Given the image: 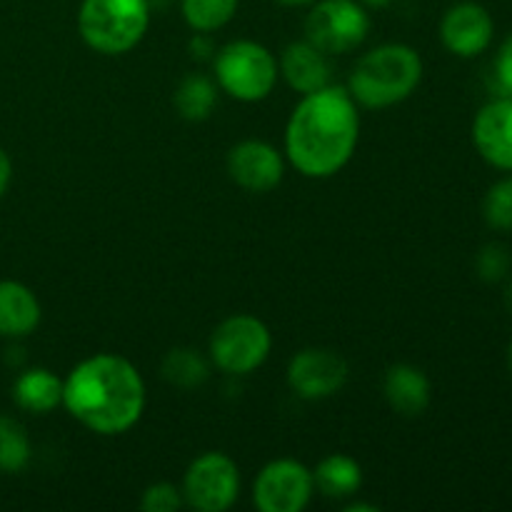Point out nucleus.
<instances>
[{
    "instance_id": "obj_1",
    "label": "nucleus",
    "mask_w": 512,
    "mask_h": 512,
    "mask_svg": "<svg viewBox=\"0 0 512 512\" xmlns=\"http://www.w3.org/2000/svg\"><path fill=\"white\" fill-rule=\"evenodd\" d=\"M360 140V105L348 88L325 85L300 95L285 125V160L303 178L325 180L353 160Z\"/></svg>"
},
{
    "instance_id": "obj_2",
    "label": "nucleus",
    "mask_w": 512,
    "mask_h": 512,
    "mask_svg": "<svg viewBox=\"0 0 512 512\" xmlns=\"http://www.w3.org/2000/svg\"><path fill=\"white\" fill-rule=\"evenodd\" d=\"M148 390L140 370L118 353L80 360L63 380V408L95 435H123L140 423Z\"/></svg>"
},
{
    "instance_id": "obj_3",
    "label": "nucleus",
    "mask_w": 512,
    "mask_h": 512,
    "mask_svg": "<svg viewBox=\"0 0 512 512\" xmlns=\"http://www.w3.org/2000/svg\"><path fill=\"white\" fill-rule=\"evenodd\" d=\"M425 65L408 43H383L358 58L348 75V93L360 108L385 110L418 90Z\"/></svg>"
},
{
    "instance_id": "obj_4",
    "label": "nucleus",
    "mask_w": 512,
    "mask_h": 512,
    "mask_svg": "<svg viewBox=\"0 0 512 512\" xmlns=\"http://www.w3.org/2000/svg\"><path fill=\"white\" fill-rule=\"evenodd\" d=\"M150 25V0H83L78 33L100 55H125L140 45Z\"/></svg>"
},
{
    "instance_id": "obj_5",
    "label": "nucleus",
    "mask_w": 512,
    "mask_h": 512,
    "mask_svg": "<svg viewBox=\"0 0 512 512\" xmlns=\"http://www.w3.org/2000/svg\"><path fill=\"white\" fill-rule=\"evenodd\" d=\"M213 73L220 93L238 103H260L270 98L280 80L278 58L258 40L240 38L213 55Z\"/></svg>"
},
{
    "instance_id": "obj_6",
    "label": "nucleus",
    "mask_w": 512,
    "mask_h": 512,
    "mask_svg": "<svg viewBox=\"0 0 512 512\" xmlns=\"http://www.w3.org/2000/svg\"><path fill=\"white\" fill-rule=\"evenodd\" d=\"M273 350V333L260 318L238 313L213 330L208 343L210 360L228 375H250L265 365Z\"/></svg>"
},
{
    "instance_id": "obj_7",
    "label": "nucleus",
    "mask_w": 512,
    "mask_h": 512,
    "mask_svg": "<svg viewBox=\"0 0 512 512\" xmlns=\"http://www.w3.org/2000/svg\"><path fill=\"white\" fill-rule=\"evenodd\" d=\"M370 33V15L360 0H315L305 18V40L328 55L358 50Z\"/></svg>"
},
{
    "instance_id": "obj_8",
    "label": "nucleus",
    "mask_w": 512,
    "mask_h": 512,
    "mask_svg": "<svg viewBox=\"0 0 512 512\" xmlns=\"http://www.w3.org/2000/svg\"><path fill=\"white\" fill-rule=\"evenodd\" d=\"M185 508L198 512H225L238 503L240 468L228 453L208 450L188 465L183 475Z\"/></svg>"
},
{
    "instance_id": "obj_9",
    "label": "nucleus",
    "mask_w": 512,
    "mask_h": 512,
    "mask_svg": "<svg viewBox=\"0 0 512 512\" xmlns=\"http://www.w3.org/2000/svg\"><path fill=\"white\" fill-rule=\"evenodd\" d=\"M313 495V470L295 458L270 460L253 483V503L260 512H303Z\"/></svg>"
},
{
    "instance_id": "obj_10",
    "label": "nucleus",
    "mask_w": 512,
    "mask_h": 512,
    "mask_svg": "<svg viewBox=\"0 0 512 512\" xmlns=\"http://www.w3.org/2000/svg\"><path fill=\"white\" fill-rule=\"evenodd\" d=\"M348 378L345 358L328 348H305L288 363V388L310 403L338 395L348 385Z\"/></svg>"
},
{
    "instance_id": "obj_11",
    "label": "nucleus",
    "mask_w": 512,
    "mask_h": 512,
    "mask_svg": "<svg viewBox=\"0 0 512 512\" xmlns=\"http://www.w3.org/2000/svg\"><path fill=\"white\" fill-rule=\"evenodd\" d=\"M285 168V153L268 140H240L228 153V175L248 193L263 195L278 188L285 178Z\"/></svg>"
},
{
    "instance_id": "obj_12",
    "label": "nucleus",
    "mask_w": 512,
    "mask_h": 512,
    "mask_svg": "<svg viewBox=\"0 0 512 512\" xmlns=\"http://www.w3.org/2000/svg\"><path fill=\"white\" fill-rule=\"evenodd\" d=\"M495 35V23L480 3L453 5L440 20V40L445 50L458 58H478L490 48Z\"/></svg>"
},
{
    "instance_id": "obj_13",
    "label": "nucleus",
    "mask_w": 512,
    "mask_h": 512,
    "mask_svg": "<svg viewBox=\"0 0 512 512\" xmlns=\"http://www.w3.org/2000/svg\"><path fill=\"white\" fill-rule=\"evenodd\" d=\"M473 143L485 163L512 173V98L498 95L473 120Z\"/></svg>"
},
{
    "instance_id": "obj_14",
    "label": "nucleus",
    "mask_w": 512,
    "mask_h": 512,
    "mask_svg": "<svg viewBox=\"0 0 512 512\" xmlns=\"http://www.w3.org/2000/svg\"><path fill=\"white\" fill-rule=\"evenodd\" d=\"M280 78L290 85L298 95L315 93L333 83V68H330V55L323 53L318 45L310 40H295L285 45L278 58Z\"/></svg>"
},
{
    "instance_id": "obj_15",
    "label": "nucleus",
    "mask_w": 512,
    "mask_h": 512,
    "mask_svg": "<svg viewBox=\"0 0 512 512\" xmlns=\"http://www.w3.org/2000/svg\"><path fill=\"white\" fill-rule=\"evenodd\" d=\"M383 393L395 413L403 415V418H418L430 408L433 385L418 365L395 363L385 370Z\"/></svg>"
},
{
    "instance_id": "obj_16",
    "label": "nucleus",
    "mask_w": 512,
    "mask_h": 512,
    "mask_svg": "<svg viewBox=\"0 0 512 512\" xmlns=\"http://www.w3.org/2000/svg\"><path fill=\"white\" fill-rule=\"evenodd\" d=\"M43 308L33 290L20 280H0V335L28 338L38 330Z\"/></svg>"
},
{
    "instance_id": "obj_17",
    "label": "nucleus",
    "mask_w": 512,
    "mask_h": 512,
    "mask_svg": "<svg viewBox=\"0 0 512 512\" xmlns=\"http://www.w3.org/2000/svg\"><path fill=\"white\" fill-rule=\"evenodd\" d=\"M13 400L30 415H48L63 405V378L48 368H28L15 378Z\"/></svg>"
},
{
    "instance_id": "obj_18",
    "label": "nucleus",
    "mask_w": 512,
    "mask_h": 512,
    "mask_svg": "<svg viewBox=\"0 0 512 512\" xmlns=\"http://www.w3.org/2000/svg\"><path fill=\"white\" fill-rule=\"evenodd\" d=\"M315 490L328 500H350L363 488V468L345 453H330L315 465Z\"/></svg>"
},
{
    "instance_id": "obj_19",
    "label": "nucleus",
    "mask_w": 512,
    "mask_h": 512,
    "mask_svg": "<svg viewBox=\"0 0 512 512\" xmlns=\"http://www.w3.org/2000/svg\"><path fill=\"white\" fill-rule=\"evenodd\" d=\"M218 83L215 78H208L203 73L185 75L178 83L173 95V105L178 115L188 123H203L213 115L215 105H218Z\"/></svg>"
},
{
    "instance_id": "obj_20",
    "label": "nucleus",
    "mask_w": 512,
    "mask_h": 512,
    "mask_svg": "<svg viewBox=\"0 0 512 512\" xmlns=\"http://www.w3.org/2000/svg\"><path fill=\"white\" fill-rule=\"evenodd\" d=\"M160 370H163V378L180 390L200 388L210 375L208 360L193 348H173L163 358Z\"/></svg>"
},
{
    "instance_id": "obj_21",
    "label": "nucleus",
    "mask_w": 512,
    "mask_h": 512,
    "mask_svg": "<svg viewBox=\"0 0 512 512\" xmlns=\"http://www.w3.org/2000/svg\"><path fill=\"white\" fill-rule=\"evenodd\" d=\"M30 458H33V443L28 430L10 415H0V473H23L30 465Z\"/></svg>"
},
{
    "instance_id": "obj_22",
    "label": "nucleus",
    "mask_w": 512,
    "mask_h": 512,
    "mask_svg": "<svg viewBox=\"0 0 512 512\" xmlns=\"http://www.w3.org/2000/svg\"><path fill=\"white\" fill-rule=\"evenodd\" d=\"M238 3L240 0H180V10L193 33H215L235 18Z\"/></svg>"
},
{
    "instance_id": "obj_23",
    "label": "nucleus",
    "mask_w": 512,
    "mask_h": 512,
    "mask_svg": "<svg viewBox=\"0 0 512 512\" xmlns=\"http://www.w3.org/2000/svg\"><path fill=\"white\" fill-rule=\"evenodd\" d=\"M483 218L490 228L512 233V173L488 190L483 200Z\"/></svg>"
},
{
    "instance_id": "obj_24",
    "label": "nucleus",
    "mask_w": 512,
    "mask_h": 512,
    "mask_svg": "<svg viewBox=\"0 0 512 512\" xmlns=\"http://www.w3.org/2000/svg\"><path fill=\"white\" fill-rule=\"evenodd\" d=\"M140 508L145 512H178L185 508L183 490L173 483H153L143 490L140 498Z\"/></svg>"
},
{
    "instance_id": "obj_25",
    "label": "nucleus",
    "mask_w": 512,
    "mask_h": 512,
    "mask_svg": "<svg viewBox=\"0 0 512 512\" xmlns=\"http://www.w3.org/2000/svg\"><path fill=\"white\" fill-rule=\"evenodd\" d=\"M510 253L503 245H485L478 255V273L480 278L488 280V283H498L508 275L510 270Z\"/></svg>"
},
{
    "instance_id": "obj_26",
    "label": "nucleus",
    "mask_w": 512,
    "mask_h": 512,
    "mask_svg": "<svg viewBox=\"0 0 512 512\" xmlns=\"http://www.w3.org/2000/svg\"><path fill=\"white\" fill-rule=\"evenodd\" d=\"M490 85L498 95L512 98V33L503 40L498 55H495L493 70H490Z\"/></svg>"
},
{
    "instance_id": "obj_27",
    "label": "nucleus",
    "mask_w": 512,
    "mask_h": 512,
    "mask_svg": "<svg viewBox=\"0 0 512 512\" xmlns=\"http://www.w3.org/2000/svg\"><path fill=\"white\" fill-rule=\"evenodd\" d=\"M188 50H190V55H193V58H198V60L213 58L215 45H213V40H210V33H195L193 38H190Z\"/></svg>"
},
{
    "instance_id": "obj_28",
    "label": "nucleus",
    "mask_w": 512,
    "mask_h": 512,
    "mask_svg": "<svg viewBox=\"0 0 512 512\" xmlns=\"http://www.w3.org/2000/svg\"><path fill=\"white\" fill-rule=\"evenodd\" d=\"M10 180H13V160L5 153V148H0V198L8 193Z\"/></svg>"
},
{
    "instance_id": "obj_29",
    "label": "nucleus",
    "mask_w": 512,
    "mask_h": 512,
    "mask_svg": "<svg viewBox=\"0 0 512 512\" xmlns=\"http://www.w3.org/2000/svg\"><path fill=\"white\" fill-rule=\"evenodd\" d=\"M345 512H378V505H373V503H350V505H345Z\"/></svg>"
},
{
    "instance_id": "obj_30",
    "label": "nucleus",
    "mask_w": 512,
    "mask_h": 512,
    "mask_svg": "<svg viewBox=\"0 0 512 512\" xmlns=\"http://www.w3.org/2000/svg\"><path fill=\"white\" fill-rule=\"evenodd\" d=\"M360 3L365 5V8H373V10H380V8H388L393 0H360Z\"/></svg>"
},
{
    "instance_id": "obj_31",
    "label": "nucleus",
    "mask_w": 512,
    "mask_h": 512,
    "mask_svg": "<svg viewBox=\"0 0 512 512\" xmlns=\"http://www.w3.org/2000/svg\"><path fill=\"white\" fill-rule=\"evenodd\" d=\"M280 5H288V8H303V5H313L315 0H278Z\"/></svg>"
},
{
    "instance_id": "obj_32",
    "label": "nucleus",
    "mask_w": 512,
    "mask_h": 512,
    "mask_svg": "<svg viewBox=\"0 0 512 512\" xmlns=\"http://www.w3.org/2000/svg\"><path fill=\"white\" fill-rule=\"evenodd\" d=\"M508 365H510V373H512V343H510V350H508Z\"/></svg>"
},
{
    "instance_id": "obj_33",
    "label": "nucleus",
    "mask_w": 512,
    "mask_h": 512,
    "mask_svg": "<svg viewBox=\"0 0 512 512\" xmlns=\"http://www.w3.org/2000/svg\"><path fill=\"white\" fill-rule=\"evenodd\" d=\"M510 305H512V290H510Z\"/></svg>"
}]
</instances>
